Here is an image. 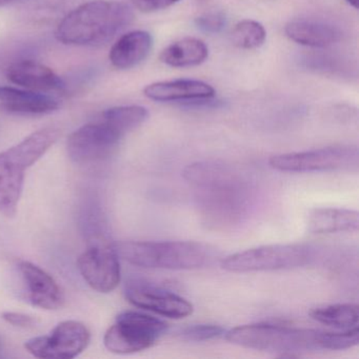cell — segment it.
<instances>
[{"mask_svg": "<svg viewBox=\"0 0 359 359\" xmlns=\"http://www.w3.org/2000/svg\"><path fill=\"white\" fill-rule=\"evenodd\" d=\"M224 337L243 348L279 353L280 357L316 351H340L354 348L359 342L358 325L340 332L302 329L277 323H257L229 330Z\"/></svg>", "mask_w": 359, "mask_h": 359, "instance_id": "obj_1", "label": "cell"}, {"mask_svg": "<svg viewBox=\"0 0 359 359\" xmlns=\"http://www.w3.org/2000/svg\"><path fill=\"white\" fill-rule=\"evenodd\" d=\"M133 20V11L127 4L116 0H92L68 14L58 25L55 36L65 45H106Z\"/></svg>", "mask_w": 359, "mask_h": 359, "instance_id": "obj_2", "label": "cell"}, {"mask_svg": "<svg viewBox=\"0 0 359 359\" xmlns=\"http://www.w3.org/2000/svg\"><path fill=\"white\" fill-rule=\"evenodd\" d=\"M60 136V130L45 128L0 153V212L4 215H15L24 189L25 172L49 151Z\"/></svg>", "mask_w": 359, "mask_h": 359, "instance_id": "obj_3", "label": "cell"}, {"mask_svg": "<svg viewBox=\"0 0 359 359\" xmlns=\"http://www.w3.org/2000/svg\"><path fill=\"white\" fill-rule=\"evenodd\" d=\"M114 249L121 259L147 269L194 270L213 258L208 245L194 241H123Z\"/></svg>", "mask_w": 359, "mask_h": 359, "instance_id": "obj_4", "label": "cell"}, {"mask_svg": "<svg viewBox=\"0 0 359 359\" xmlns=\"http://www.w3.org/2000/svg\"><path fill=\"white\" fill-rule=\"evenodd\" d=\"M315 257L314 248L302 243L262 245L226 256L222 266L234 273L293 270L309 266Z\"/></svg>", "mask_w": 359, "mask_h": 359, "instance_id": "obj_5", "label": "cell"}, {"mask_svg": "<svg viewBox=\"0 0 359 359\" xmlns=\"http://www.w3.org/2000/svg\"><path fill=\"white\" fill-rule=\"evenodd\" d=\"M167 323L137 311H125L104 334V346L111 353L134 354L152 348L168 332Z\"/></svg>", "mask_w": 359, "mask_h": 359, "instance_id": "obj_6", "label": "cell"}, {"mask_svg": "<svg viewBox=\"0 0 359 359\" xmlns=\"http://www.w3.org/2000/svg\"><path fill=\"white\" fill-rule=\"evenodd\" d=\"M273 169L306 173L321 171H353L358 169V148L352 144L331 146L304 152L274 155L269 159Z\"/></svg>", "mask_w": 359, "mask_h": 359, "instance_id": "obj_7", "label": "cell"}, {"mask_svg": "<svg viewBox=\"0 0 359 359\" xmlns=\"http://www.w3.org/2000/svg\"><path fill=\"white\" fill-rule=\"evenodd\" d=\"M123 136L100 117L71 134L67 142L69 156L79 165H91L104 161L118 148Z\"/></svg>", "mask_w": 359, "mask_h": 359, "instance_id": "obj_8", "label": "cell"}, {"mask_svg": "<svg viewBox=\"0 0 359 359\" xmlns=\"http://www.w3.org/2000/svg\"><path fill=\"white\" fill-rule=\"evenodd\" d=\"M91 334L76 320L60 323L50 335L31 338L25 344L31 355L43 359H72L87 348Z\"/></svg>", "mask_w": 359, "mask_h": 359, "instance_id": "obj_9", "label": "cell"}, {"mask_svg": "<svg viewBox=\"0 0 359 359\" xmlns=\"http://www.w3.org/2000/svg\"><path fill=\"white\" fill-rule=\"evenodd\" d=\"M128 302L136 308L172 319H182L192 314L194 306L186 298L142 280H131L126 285Z\"/></svg>", "mask_w": 359, "mask_h": 359, "instance_id": "obj_10", "label": "cell"}, {"mask_svg": "<svg viewBox=\"0 0 359 359\" xmlns=\"http://www.w3.org/2000/svg\"><path fill=\"white\" fill-rule=\"evenodd\" d=\"M79 272L86 283L100 293H110L121 283V264L114 247L93 245L77 260Z\"/></svg>", "mask_w": 359, "mask_h": 359, "instance_id": "obj_11", "label": "cell"}, {"mask_svg": "<svg viewBox=\"0 0 359 359\" xmlns=\"http://www.w3.org/2000/svg\"><path fill=\"white\" fill-rule=\"evenodd\" d=\"M18 272L24 283L27 300L43 310H57L65 302L64 293L55 279L36 264L22 260Z\"/></svg>", "mask_w": 359, "mask_h": 359, "instance_id": "obj_12", "label": "cell"}, {"mask_svg": "<svg viewBox=\"0 0 359 359\" xmlns=\"http://www.w3.org/2000/svg\"><path fill=\"white\" fill-rule=\"evenodd\" d=\"M6 76L13 85L31 91H58L66 87L65 81L52 69L34 60L13 62L8 67Z\"/></svg>", "mask_w": 359, "mask_h": 359, "instance_id": "obj_13", "label": "cell"}, {"mask_svg": "<svg viewBox=\"0 0 359 359\" xmlns=\"http://www.w3.org/2000/svg\"><path fill=\"white\" fill-rule=\"evenodd\" d=\"M144 95L154 102H196L211 100L215 96V90L209 83L194 79H176V81H159L147 86Z\"/></svg>", "mask_w": 359, "mask_h": 359, "instance_id": "obj_14", "label": "cell"}, {"mask_svg": "<svg viewBox=\"0 0 359 359\" xmlns=\"http://www.w3.org/2000/svg\"><path fill=\"white\" fill-rule=\"evenodd\" d=\"M0 104L8 112L22 115L50 114L60 108L53 96L13 87H0Z\"/></svg>", "mask_w": 359, "mask_h": 359, "instance_id": "obj_15", "label": "cell"}, {"mask_svg": "<svg viewBox=\"0 0 359 359\" xmlns=\"http://www.w3.org/2000/svg\"><path fill=\"white\" fill-rule=\"evenodd\" d=\"M285 33L290 41L311 48H325L341 39V32L327 22L312 20H294L287 22Z\"/></svg>", "mask_w": 359, "mask_h": 359, "instance_id": "obj_16", "label": "cell"}, {"mask_svg": "<svg viewBox=\"0 0 359 359\" xmlns=\"http://www.w3.org/2000/svg\"><path fill=\"white\" fill-rule=\"evenodd\" d=\"M153 47V37L147 31H132L113 45L110 62L115 68L128 70L146 60Z\"/></svg>", "mask_w": 359, "mask_h": 359, "instance_id": "obj_17", "label": "cell"}, {"mask_svg": "<svg viewBox=\"0 0 359 359\" xmlns=\"http://www.w3.org/2000/svg\"><path fill=\"white\" fill-rule=\"evenodd\" d=\"M359 228L358 212L339 208H319L308 217V229L314 234L356 232Z\"/></svg>", "mask_w": 359, "mask_h": 359, "instance_id": "obj_18", "label": "cell"}, {"mask_svg": "<svg viewBox=\"0 0 359 359\" xmlns=\"http://www.w3.org/2000/svg\"><path fill=\"white\" fill-rule=\"evenodd\" d=\"M209 56V49L203 41L186 37L168 46L161 54V60L172 68L199 66Z\"/></svg>", "mask_w": 359, "mask_h": 359, "instance_id": "obj_19", "label": "cell"}, {"mask_svg": "<svg viewBox=\"0 0 359 359\" xmlns=\"http://www.w3.org/2000/svg\"><path fill=\"white\" fill-rule=\"evenodd\" d=\"M310 316L327 327L346 330L358 325L359 308L355 304H330L313 309Z\"/></svg>", "mask_w": 359, "mask_h": 359, "instance_id": "obj_20", "label": "cell"}, {"mask_svg": "<svg viewBox=\"0 0 359 359\" xmlns=\"http://www.w3.org/2000/svg\"><path fill=\"white\" fill-rule=\"evenodd\" d=\"M100 117L126 135L142 126L148 118L149 112L142 106L114 107L104 111Z\"/></svg>", "mask_w": 359, "mask_h": 359, "instance_id": "obj_21", "label": "cell"}, {"mask_svg": "<svg viewBox=\"0 0 359 359\" xmlns=\"http://www.w3.org/2000/svg\"><path fill=\"white\" fill-rule=\"evenodd\" d=\"M231 39L233 43L241 49H257L266 41V29L260 22L255 20H243L233 29Z\"/></svg>", "mask_w": 359, "mask_h": 359, "instance_id": "obj_22", "label": "cell"}, {"mask_svg": "<svg viewBox=\"0 0 359 359\" xmlns=\"http://www.w3.org/2000/svg\"><path fill=\"white\" fill-rule=\"evenodd\" d=\"M226 330L222 325H211V323H201V325H189L180 333L182 339L186 341H208V340L218 339L226 334Z\"/></svg>", "mask_w": 359, "mask_h": 359, "instance_id": "obj_23", "label": "cell"}, {"mask_svg": "<svg viewBox=\"0 0 359 359\" xmlns=\"http://www.w3.org/2000/svg\"><path fill=\"white\" fill-rule=\"evenodd\" d=\"M195 25L199 30L209 34L222 32L226 26V18L224 13L214 12L199 16L195 20Z\"/></svg>", "mask_w": 359, "mask_h": 359, "instance_id": "obj_24", "label": "cell"}, {"mask_svg": "<svg viewBox=\"0 0 359 359\" xmlns=\"http://www.w3.org/2000/svg\"><path fill=\"white\" fill-rule=\"evenodd\" d=\"M131 1L140 11L151 13V12L172 7L175 4L180 3V0H131Z\"/></svg>", "mask_w": 359, "mask_h": 359, "instance_id": "obj_25", "label": "cell"}, {"mask_svg": "<svg viewBox=\"0 0 359 359\" xmlns=\"http://www.w3.org/2000/svg\"><path fill=\"white\" fill-rule=\"evenodd\" d=\"M3 318L10 325L25 327V329L34 327L36 323V320L32 316L24 314V313L5 312L3 313Z\"/></svg>", "mask_w": 359, "mask_h": 359, "instance_id": "obj_26", "label": "cell"}, {"mask_svg": "<svg viewBox=\"0 0 359 359\" xmlns=\"http://www.w3.org/2000/svg\"><path fill=\"white\" fill-rule=\"evenodd\" d=\"M346 1L351 7L355 8V9L358 8V0H346Z\"/></svg>", "mask_w": 359, "mask_h": 359, "instance_id": "obj_27", "label": "cell"}, {"mask_svg": "<svg viewBox=\"0 0 359 359\" xmlns=\"http://www.w3.org/2000/svg\"><path fill=\"white\" fill-rule=\"evenodd\" d=\"M3 350H4L3 340H1V338H0V353L3 352Z\"/></svg>", "mask_w": 359, "mask_h": 359, "instance_id": "obj_28", "label": "cell"}, {"mask_svg": "<svg viewBox=\"0 0 359 359\" xmlns=\"http://www.w3.org/2000/svg\"><path fill=\"white\" fill-rule=\"evenodd\" d=\"M9 1H11V0H0V5H1V4L9 3Z\"/></svg>", "mask_w": 359, "mask_h": 359, "instance_id": "obj_29", "label": "cell"}]
</instances>
